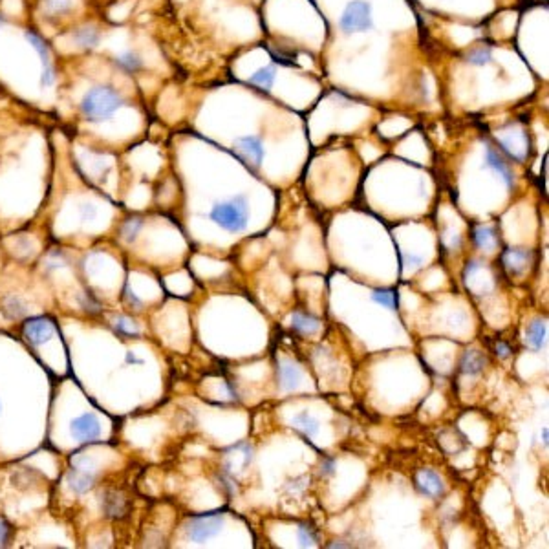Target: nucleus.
<instances>
[{"label": "nucleus", "mask_w": 549, "mask_h": 549, "mask_svg": "<svg viewBox=\"0 0 549 549\" xmlns=\"http://www.w3.org/2000/svg\"><path fill=\"white\" fill-rule=\"evenodd\" d=\"M125 104V98L112 87L90 88L81 99V114L87 121L101 123Z\"/></svg>", "instance_id": "obj_1"}, {"label": "nucleus", "mask_w": 549, "mask_h": 549, "mask_svg": "<svg viewBox=\"0 0 549 549\" xmlns=\"http://www.w3.org/2000/svg\"><path fill=\"white\" fill-rule=\"evenodd\" d=\"M209 216H211L212 222L218 223L225 231H231V233L244 231L245 225H247V218H249L247 200L244 196H236L233 200L214 203Z\"/></svg>", "instance_id": "obj_2"}, {"label": "nucleus", "mask_w": 549, "mask_h": 549, "mask_svg": "<svg viewBox=\"0 0 549 549\" xmlns=\"http://www.w3.org/2000/svg\"><path fill=\"white\" fill-rule=\"evenodd\" d=\"M223 511H211L207 515H200V517H194L187 524L185 528V533L189 537L190 540L194 542H203V540L211 539L214 535L220 531L223 524Z\"/></svg>", "instance_id": "obj_3"}, {"label": "nucleus", "mask_w": 549, "mask_h": 549, "mask_svg": "<svg viewBox=\"0 0 549 549\" xmlns=\"http://www.w3.org/2000/svg\"><path fill=\"white\" fill-rule=\"evenodd\" d=\"M372 10L370 4L365 0H354L350 2L348 8L344 10L341 16V27L346 33H359L366 32L372 27Z\"/></svg>", "instance_id": "obj_4"}, {"label": "nucleus", "mask_w": 549, "mask_h": 549, "mask_svg": "<svg viewBox=\"0 0 549 549\" xmlns=\"http://www.w3.org/2000/svg\"><path fill=\"white\" fill-rule=\"evenodd\" d=\"M55 326L52 319L48 317H32L24 322L22 326V335L26 339L27 343L41 346V344L48 343L49 339L54 337Z\"/></svg>", "instance_id": "obj_5"}, {"label": "nucleus", "mask_w": 549, "mask_h": 549, "mask_svg": "<svg viewBox=\"0 0 549 549\" xmlns=\"http://www.w3.org/2000/svg\"><path fill=\"white\" fill-rule=\"evenodd\" d=\"M234 153L244 164L256 169L264 159V147H262V139L258 136H245L238 137L234 142Z\"/></svg>", "instance_id": "obj_6"}, {"label": "nucleus", "mask_w": 549, "mask_h": 549, "mask_svg": "<svg viewBox=\"0 0 549 549\" xmlns=\"http://www.w3.org/2000/svg\"><path fill=\"white\" fill-rule=\"evenodd\" d=\"M70 432L77 441L92 443L101 436V423L93 414H82L70 423Z\"/></svg>", "instance_id": "obj_7"}, {"label": "nucleus", "mask_w": 549, "mask_h": 549, "mask_svg": "<svg viewBox=\"0 0 549 549\" xmlns=\"http://www.w3.org/2000/svg\"><path fill=\"white\" fill-rule=\"evenodd\" d=\"M416 487L421 495L429 496V498H438V496L443 495L445 491V485H443V480L440 478V474L430 471V469H421L416 474Z\"/></svg>", "instance_id": "obj_8"}, {"label": "nucleus", "mask_w": 549, "mask_h": 549, "mask_svg": "<svg viewBox=\"0 0 549 549\" xmlns=\"http://www.w3.org/2000/svg\"><path fill=\"white\" fill-rule=\"evenodd\" d=\"M101 509L109 518H123L128 511L126 498L114 489H107L101 495Z\"/></svg>", "instance_id": "obj_9"}, {"label": "nucleus", "mask_w": 549, "mask_h": 549, "mask_svg": "<svg viewBox=\"0 0 549 549\" xmlns=\"http://www.w3.org/2000/svg\"><path fill=\"white\" fill-rule=\"evenodd\" d=\"M93 484H96V476L88 469L74 467L68 473V485H70V489L74 493H77V495L88 493L93 487Z\"/></svg>", "instance_id": "obj_10"}, {"label": "nucleus", "mask_w": 549, "mask_h": 549, "mask_svg": "<svg viewBox=\"0 0 549 549\" xmlns=\"http://www.w3.org/2000/svg\"><path fill=\"white\" fill-rule=\"evenodd\" d=\"M71 41L81 49H93L98 48L99 41H101V32L96 26L77 27L76 32L71 33Z\"/></svg>", "instance_id": "obj_11"}, {"label": "nucleus", "mask_w": 549, "mask_h": 549, "mask_svg": "<svg viewBox=\"0 0 549 549\" xmlns=\"http://www.w3.org/2000/svg\"><path fill=\"white\" fill-rule=\"evenodd\" d=\"M112 63H114L117 70L125 71V74H136V71H139L143 68L142 55L136 54V52H132V49L117 54L114 59H112Z\"/></svg>", "instance_id": "obj_12"}, {"label": "nucleus", "mask_w": 549, "mask_h": 549, "mask_svg": "<svg viewBox=\"0 0 549 549\" xmlns=\"http://www.w3.org/2000/svg\"><path fill=\"white\" fill-rule=\"evenodd\" d=\"M529 258H531V251L524 249H507L502 255V262L506 269H509L511 273H520L524 267L528 266Z\"/></svg>", "instance_id": "obj_13"}, {"label": "nucleus", "mask_w": 549, "mask_h": 549, "mask_svg": "<svg viewBox=\"0 0 549 549\" xmlns=\"http://www.w3.org/2000/svg\"><path fill=\"white\" fill-rule=\"evenodd\" d=\"M546 335H548V324L537 319L526 330V343L533 350H542L546 344Z\"/></svg>", "instance_id": "obj_14"}, {"label": "nucleus", "mask_w": 549, "mask_h": 549, "mask_svg": "<svg viewBox=\"0 0 549 549\" xmlns=\"http://www.w3.org/2000/svg\"><path fill=\"white\" fill-rule=\"evenodd\" d=\"M473 240L476 247L485 251L495 249L496 244H498V234H496L495 227H489V225H480V227H474L473 231Z\"/></svg>", "instance_id": "obj_15"}, {"label": "nucleus", "mask_w": 549, "mask_h": 549, "mask_svg": "<svg viewBox=\"0 0 549 549\" xmlns=\"http://www.w3.org/2000/svg\"><path fill=\"white\" fill-rule=\"evenodd\" d=\"M485 161H487V167H491V169H495L498 175L506 180V183L509 185V187H513V172L511 169H509V165L506 164V159L502 158L500 154L496 153V150H493V148H487L485 150Z\"/></svg>", "instance_id": "obj_16"}, {"label": "nucleus", "mask_w": 549, "mask_h": 549, "mask_svg": "<svg viewBox=\"0 0 549 549\" xmlns=\"http://www.w3.org/2000/svg\"><path fill=\"white\" fill-rule=\"evenodd\" d=\"M2 313H4L8 319H21L27 313V304L26 300L19 297V295H8L2 300Z\"/></svg>", "instance_id": "obj_17"}, {"label": "nucleus", "mask_w": 549, "mask_h": 549, "mask_svg": "<svg viewBox=\"0 0 549 549\" xmlns=\"http://www.w3.org/2000/svg\"><path fill=\"white\" fill-rule=\"evenodd\" d=\"M485 366V355L478 350H467L462 359V372L469 375L480 374Z\"/></svg>", "instance_id": "obj_18"}, {"label": "nucleus", "mask_w": 549, "mask_h": 549, "mask_svg": "<svg viewBox=\"0 0 549 549\" xmlns=\"http://www.w3.org/2000/svg\"><path fill=\"white\" fill-rule=\"evenodd\" d=\"M71 10V0H41V13L48 19L65 16Z\"/></svg>", "instance_id": "obj_19"}, {"label": "nucleus", "mask_w": 549, "mask_h": 549, "mask_svg": "<svg viewBox=\"0 0 549 549\" xmlns=\"http://www.w3.org/2000/svg\"><path fill=\"white\" fill-rule=\"evenodd\" d=\"M291 326L300 333H315L321 328V321L317 317L297 311L291 315Z\"/></svg>", "instance_id": "obj_20"}, {"label": "nucleus", "mask_w": 549, "mask_h": 549, "mask_svg": "<svg viewBox=\"0 0 549 549\" xmlns=\"http://www.w3.org/2000/svg\"><path fill=\"white\" fill-rule=\"evenodd\" d=\"M372 300L374 302H377V304L385 306L386 310H397V306H399V295H397L396 289H388V288H383V289H375L374 293H372Z\"/></svg>", "instance_id": "obj_21"}, {"label": "nucleus", "mask_w": 549, "mask_h": 549, "mask_svg": "<svg viewBox=\"0 0 549 549\" xmlns=\"http://www.w3.org/2000/svg\"><path fill=\"white\" fill-rule=\"evenodd\" d=\"M291 425H293L295 429L302 430L308 438H313V436L319 432V423H317V419L311 418L308 412L297 414V416L291 419Z\"/></svg>", "instance_id": "obj_22"}, {"label": "nucleus", "mask_w": 549, "mask_h": 549, "mask_svg": "<svg viewBox=\"0 0 549 549\" xmlns=\"http://www.w3.org/2000/svg\"><path fill=\"white\" fill-rule=\"evenodd\" d=\"M26 38L27 43L32 44V48L38 54V57L43 59L44 65H52V52H49V46L46 44V41L35 32H26Z\"/></svg>", "instance_id": "obj_23"}, {"label": "nucleus", "mask_w": 549, "mask_h": 549, "mask_svg": "<svg viewBox=\"0 0 549 549\" xmlns=\"http://www.w3.org/2000/svg\"><path fill=\"white\" fill-rule=\"evenodd\" d=\"M114 332L121 337H137L139 335V330H137L136 322L128 319V317L120 315L114 321Z\"/></svg>", "instance_id": "obj_24"}, {"label": "nucleus", "mask_w": 549, "mask_h": 549, "mask_svg": "<svg viewBox=\"0 0 549 549\" xmlns=\"http://www.w3.org/2000/svg\"><path fill=\"white\" fill-rule=\"evenodd\" d=\"M273 81H275V70H273L271 66L262 68V70H258L256 74H253L249 79L251 85H255V87H258L260 90H269Z\"/></svg>", "instance_id": "obj_25"}, {"label": "nucleus", "mask_w": 549, "mask_h": 549, "mask_svg": "<svg viewBox=\"0 0 549 549\" xmlns=\"http://www.w3.org/2000/svg\"><path fill=\"white\" fill-rule=\"evenodd\" d=\"M142 227L143 222L139 218H131V220H126V223L123 225V229H121V234H123V238H125L126 242H132V240H136L137 233H139V229Z\"/></svg>", "instance_id": "obj_26"}, {"label": "nucleus", "mask_w": 549, "mask_h": 549, "mask_svg": "<svg viewBox=\"0 0 549 549\" xmlns=\"http://www.w3.org/2000/svg\"><path fill=\"white\" fill-rule=\"evenodd\" d=\"M280 381H282V388H293L299 381V370L293 366H280Z\"/></svg>", "instance_id": "obj_27"}, {"label": "nucleus", "mask_w": 549, "mask_h": 549, "mask_svg": "<svg viewBox=\"0 0 549 549\" xmlns=\"http://www.w3.org/2000/svg\"><path fill=\"white\" fill-rule=\"evenodd\" d=\"M299 540L302 546H313V542H317L315 531L308 524H302L299 528Z\"/></svg>", "instance_id": "obj_28"}, {"label": "nucleus", "mask_w": 549, "mask_h": 549, "mask_svg": "<svg viewBox=\"0 0 549 549\" xmlns=\"http://www.w3.org/2000/svg\"><path fill=\"white\" fill-rule=\"evenodd\" d=\"M11 537H13V529H11L10 524L0 518V548L10 546Z\"/></svg>", "instance_id": "obj_29"}, {"label": "nucleus", "mask_w": 549, "mask_h": 549, "mask_svg": "<svg viewBox=\"0 0 549 549\" xmlns=\"http://www.w3.org/2000/svg\"><path fill=\"white\" fill-rule=\"evenodd\" d=\"M55 79H57V74H55L54 65H44L43 76H41V85L43 87H49V85H54Z\"/></svg>", "instance_id": "obj_30"}, {"label": "nucleus", "mask_w": 549, "mask_h": 549, "mask_svg": "<svg viewBox=\"0 0 549 549\" xmlns=\"http://www.w3.org/2000/svg\"><path fill=\"white\" fill-rule=\"evenodd\" d=\"M489 52L484 48H476L474 52H471V55H469V60L471 63H474V65H484V63H487L489 60Z\"/></svg>", "instance_id": "obj_31"}, {"label": "nucleus", "mask_w": 549, "mask_h": 549, "mask_svg": "<svg viewBox=\"0 0 549 549\" xmlns=\"http://www.w3.org/2000/svg\"><path fill=\"white\" fill-rule=\"evenodd\" d=\"M495 352H496V355L500 357V359H507V357L511 355L513 350H511V346L504 343V341H498V343H496V346H495Z\"/></svg>", "instance_id": "obj_32"}, {"label": "nucleus", "mask_w": 549, "mask_h": 549, "mask_svg": "<svg viewBox=\"0 0 549 549\" xmlns=\"http://www.w3.org/2000/svg\"><path fill=\"white\" fill-rule=\"evenodd\" d=\"M125 297H126V300H128V302H131V304H134L137 308V310H139V308H142V300L137 299L136 295L134 293H131V289L126 288L125 289Z\"/></svg>", "instance_id": "obj_33"}, {"label": "nucleus", "mask_w": 549, "mask_h": 549, "mask_svg": "<svg viewBox=\"0 0 549 549\" xmlns=\"http://www.w3.org/2000/svg\"><path fill=\"white\" fill-rule=\"evenodd\" d=\"M476 269H480V262L478 260H471L467 262V266H465V271H463V275L467 277V275H471V273H474Z\"/></svg>", "instance_id": "obj_34"}, {"label": "nucleus", "mask_w": 549, "mask_h": 549, "mask_svg": "<svg viewBox=\"0 0 549 549\" xmlns=\"http://www.w3.org/2000/svg\"><path fill=\"white\" fill-rule=\"evenodd\" d=\"M125 361L128 365H143V359H137L136 355H134V352H126Z\"/></svg>", "instance_id": "obj_35"}, {"label": "nucleus", "mask_w": 549, "mask_h": 549, "mask_svg": "<svg viewBox=\"0 0 549 549\" xmlns=\"http://www.w3.org/2000/svg\"><path fill=\"white\" fill-rule=\"evenodd\" d=\"M82 214H85V220H88V218H92L96 214V209H93V205H85L82 207Z\"/></svg>", "instance_id": "obj_36"}, {"label": "nucleus", "mask_w": 549, "mask_h": 549, "mask_svg": "<svg viewBox=\"0 0 549 549\" xmlns=\"http://www.w3.org/2000/svg\"><path fill=\"white\" fill-rule=\"evenodd\" d=\"M328 548H352V544H344L343 540H335V542L328 546Z\"/></svg>", "instance_id": "obj_37"}, {"label": "nucleus", "mask_w": 549, "mask_h": 549, "mask_svg": "<svg viewBox=\"0 0 549 549\" xmlns=\"http://www.w3.org/2000/svg\"><path fill=\"white\" fill-rule=\"evenodd\" d=\"M542 443H544V447H548V427L542 429Z\"/></svg>", "instance_id": "obj_38"}, {"label": "nucleus", "mask_w": 549, "mask_h": 549, "mask_svg": "<svg viewBox=\"0 0 549 549\" xmlns=\"http://www.w3.org/2000/svg\"><path fill=\"white\" fill-rule=\"evenodd\" d=\"M2 22H4V21H2V16H0V24H2Z\"/></svg>", "instance_id": "obj_39"}]
</instances>
